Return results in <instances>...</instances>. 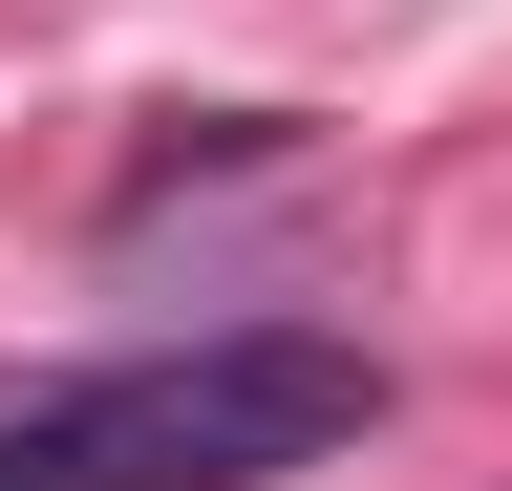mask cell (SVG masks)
<instances>
[{
    "label": "cell",
    "instance_id": "obj_1",
    "mask_svg": "<svg viewBox=\"0 0 512 491\" xmlns=\"http://www.w3.org/2000/svg\"><path fill=\"white\" fill-rule=\"evenodd\" d=\"M384 427V363L320 321H214L150 363H86V385L0 406V491H278L320 449Z\"/></svg>",
    "mask_w": 512,
    "mask_h": 491
}]
</instances>
